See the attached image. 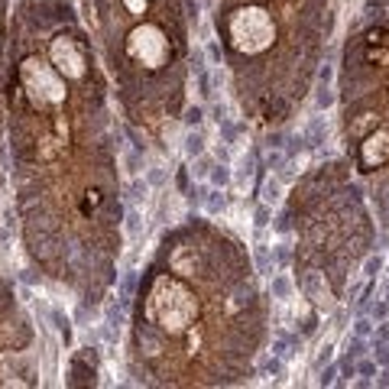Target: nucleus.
Wrapping results in <instances>:
<instances>
[{
	"label": "nucleus",
	"mask_w": 389,
	"mask_h": 389,
	"mask_svg": "<svg viewBox=\"0 0 389 389\" xmlns=\"http://www.w3.org/2000/svg\"><path fill=\"white\" fill-rule=\"evenodd\" d=\"M376 360L389 366V344H383V347H376Z\"/></svg>",
	"instance_id": "nucleus-40"
},
{
	"label": "nucleus",
	"mask_w": 389,
	"mask_h": 389,
	"mask_svg": "<svg viewBox=\"0 0 389 389\" xmlns=\"http://www.w3.org/2000/svg\"><path fill=\"white\" fill-rule=\"evenodd\" d=\"M204 208L211 211V214H221V211L227 208V198L221 188H211V192H204Z\"/></svg>",
	"instance_id": "nucleus-13"
},
{
	"label": "nucleus",
	"mask_w": 389,
	"mask_h": 389,
	"mask_svg": "<svg viewBox=\"0 0 389 389\" xmlns=\"http://www.w3.org/2000/svg\"><path fill=\"white\" fill-rule=\"evenodd\" d=\"M324 136H327V124H324V117H315L308 127H305V133H302V140H305V146H321L324 143Z\"/></svg>",
	"instance_id": "nucleus-5"
},
{
	"label": "nucleus",
	"mask_w": 389,
	"mask_h": 389,
	"mask_svg": "<svg viewBox=\"0 0 389 389\" xmlns=\"http://www.w3.org/2000/svg\"><path fill=\"white\" fill-rule=\"evenodd\" d=\"M133 46H136V55H140L143 62H159L162 59V52H165V39L159 36V30H153V26H143V30H136L133 32Z\"/></svg>",
	"instance_id": "nucleus-2"
},
{
	"label": "nucleus",
	"mask_w": 389,
	"mask_h": 389,
	"mask_svg": "<svg viewBox=\"0 0 389 389\" xmlns=\"http://www.w3.org/2000/svg\"><path fill=\"white\" fill-rule=\"evenodd\" d=\"M341 383H347L350 380V376H357V366H354V363H350V360H344V363H341Z\"/></svg>",
	"instance_id": "nucleus-32"
},
{
	"label": "nucleus",
	"mask_w": 389,
	"mask_h": 389,
	"mask_svg": "<svg viewBox=\"0 0 389 389\" xmlns=\"http://www.w3.org/2000/svg\"><path fill=\"white\" fill-rule=\"evenodd\" d=\"M253 259H257V269H259V272H272V269H276L272 250L266 247V243H257V247H253Z\"/></svg>",
	"instance_id": "nucleus-9"
},
{
	"label": "nucleus",
	"mask_w": 389,
	"mask_h": 389,
	"mask_svg": "<svg viewBox=\"0 0 389 389\" xmlns=\"http://www.w3.org/2000/svg\"><path fill=\"white\" fill-rule=\"evenodd\" d=\"M269 218H272V204H266V201H263V204H259V208H257V211H253V224H257V227H259V230H263V227H269V224H272V221H269Z\"/></svg>",
	"instance_id": "nucleus-19"
},
{
	"label": "nucleus",
	"mask_w": 389,
	"mask_h": 389,
	"mask_svg": "<svg viewBox=\"0 0 389 389\" xmlns=\"http://www.w3.org/2000/svg\"><path fill=\"white\" fill-rule=\"evenodd\" d=\"M370 324H373L370 318H357V321H354V334H357V337H366V334H370Z\"/></svg>",
	"instance_id": "nucleus-29"
},
{
	"label": "nucleus",
	"mask_w": 389,
	"mask_h": 389,
	"mask_svg": "<svg viewBox=\"0 0 389 389\" xmlns=\"http://www.w3.org/2000/svg\"><path fill=\"white\" fill-rule=\"evenodd\" d=\"M331 104H334V88L331 85H318V91H315V107L327 110Z\"/></svg>",
	"instance_id": "nucleus-15"
},
{
	"label": "nucleus",
	"mask_w": 389,
	"mask_h": 389,
	"mask_svg": "<svg viewBox=\"0 0 389 389\" xmlns=\"http://www.w3.org/2000/svg\"><path fill=\"white\" fill-rule=\"evenodd\" d=\"M182 120H185V127H188V130H194V127H201V124H204V107L192 104V107L185 110V117H182Z\"/></svg>",
	"instance_id": "nucleus-18"
},
{
	"label": "nucleus",
	"mask_w": 389,
	"mask_h": 389,
	"mask_svg": "<svg viewBox=\"0 0 389 389\" xmlns=\"http://www.w3.org/2000/svg\"><path fill=\"white\" fill-rule=\"evenodd\" d=\"M124 165H127V172H130V175H136V172H140V165H143V153H136V149H133V153H127L124 156Z\"/></svg>",
	"instance_id": "nucleus-25"
},
{
	"label": "nucleus",
	"mask_w": 389,
	"mask_h": 389,
	"mask_svg": "<svg viewBox=\"0 0 389 389\" xmlns=\"http://www.w3.org/2000/svg\"><path fill=\"white\" fill-rule=\"evenodd\" d=\"M182 143H185L182 149H185V156H188V159H194V156H201V153H204V133L198 130V127H194V130H188Z\"/></svg>",
	"instance_id": "nucleus-7"
},
{
	"label": "nucleus",
	"mask_w": 389,
	"mask_h": 389,
	"mask_svg": "<svg viewBox=\"0 0 389 389\" xmlns=\"http://www.w3.org/2000/svg\"><path fill=\"white\" fill-rule=\"evenodd\" d=\"M331 78H334V65L324 62V65L318 68V85H331Z\"/></svg>",
	"instance_id": "nucleus-28"
},
{
	"label": "nucleus",
	"mask_w": 389,
	"mask_h": 389,
	"mask_svg": "<svg viewBox=\"0 0 389 389\" xmlns=\"http://www.w3.org/2000/svg\"><path fill=\"white\" fill-rule=\"evenodd\" d=\"M211 165H214V162H211L204 153H201V156H194V169H192V175H194V179H204V175L211 172Z\"/></svg>",
	"instance_id": "nucleus-22"
},
{
	"label": "nucleus",
	"mask_w": 389,
	"mask_h": 389,
	"mask_svg": "<svg viewBox=\"0 0 389 389\" xmlns=\"http://www.w3.org/2000/svg\"><path fill=\"white\" fill-rule=\"evenodd\" d=\"M23 282H26V286H32V282H36V276H32L30 269H23Z\"/></svg>",
	"instance_id": "nucleus-43"
},
{
	"label": "nucleus",
	"mask_w": 389,
	"mask_h": 389,
	"mask_svg": "<svg viewBox=\"0 0 389 389\" xmlns=\"http://www.w3.org/2000/svg\"><path fill=\"white\" fill-rule=\"evenodd\" d=\"M52 59L65 75H81V55L75 52V46H71L68 39H59L52 46Z\"/></svg>",
	"instance_id": "nucleus-4"
},
{
	"label": "nucleus",
	"mask_w": 389,
	"mask_h": 389,
	"mask_svg": "<svg viewBox=\"0 0 389 389\" xmlns=\"http://www.w3.org/2000/svg\"><path fill=\"white\" fill-rule=\"evenodd\" d=\"M192 68L198 71V75H204V55L198 52V49H194V55H192Z\"/></svg>",
	"instance_id": "nucleus-35"
},
{
	"label": "nucleus",
	"mask_w": 389,
	"mask_h": 389,
	"mask_svg": "<svg viewBox=\"0 0 389 389\" xmlns=\"http://www.w3.org/2000/svg\"><path fill=\"white\" fill-rule=\"evenodd\" d=\"M259 373H263V376H272V380H276V376L286 373V363H282V357H276V354H266V357L259 360Z\"/></svg>",
	"instance_id": "nucleus-10"
},
{
	"label": "nucleus",
	"mask_w": 389,
	"mask_h": 389,
	"mask_svg": "<svg viewBox=\"0 0 389 389\" xmlns=\"http://www.w3.org/2000/svg\"><path fill=\"white\" fill-rule=\"evenodd\" d=\"M302 341H295V337H286V334H279L276 337V341H272V354H276V357H282V360H289L292 357V354H295V347Z\"/></svg>",
	"instance_id": "nucleus-11"
},
{
	"label": "nucleus",
	"mask_w": 389,
	"mask_h": 389,
	"mask_svg": "<svg viewBox=\"0 0 389 389\" xmlns=\"http://www.w3.org/2000/svg\"><path fill=\"white\" fill-rule=\"evenodd\" d=\"M380 272H383V257H380V253H376V257H366L363 276H370V279H373V276H380Z\"/></svg>",
	"instance_id": "nucleus-24"
},
{
	"label": "nucleus",
	"mask_w": 389,
	"mask_h": 389,
	"mask_svg": "<svg viewBox=\"0 0 389 389\" xmlns=\"http://www.w3.org/2000/svg\"><path fill=\"white\" fill-rule=\"evenodd\" d=\"M331 350H334V344H324V347H321V354H318V360H315V363H318V366H324L327 360H331Z\"/></svg>",
	"instance_id": "nucleus-36"
},
{
	"label": "nucleus",
	"mask_w": 389,
	"mask_h": 389,
	"mask_svg": "<svg viewBox=\"0 0 389 389\" xmlns=\"http://www.w3.org/2000/svg\"><path fill=\"white\" fill-rule=\"evenodd\" d=\"M185 10H188V16H192V20H198V16H201V3H198V0H185Z\"/></svg>",
	"instance_id": "nucleus-34"
},
{
	"label": "nucleus",
	"mask_w": 389,
	"mask_h": 389,
	"mask_svg": "<svg viewBox=\"0 0 389 389\" xmlns=\"http://www.w3.org/2000/svg\"><path fill=\"white\" fill-rule=\"evenodd\" d=\"M386 315H389V302H376V305H373V318L383 321Z\"/></svg>",
	"instance_id": "nucleus-33"
},
{
	"label": "nucleus",
	"mask_w": 389,
	"mask_h": 389,
	"mask_svg": "<svg viewBox=\"0 0 389 389\" xmlns=\"http://www.w3.org/2000/svg\"><path fill=\"white\" fill-rule=\"evenodd\" d=\"M376 337H380L383 344H389V324H380V327H376Z\"/></svg>",
	"instance_id": "nucleus-42"
},
{
	"label": "nucleus",
	"mask_w": 389,
	"mask_h": 389,
	"mask_svg": "<svg viewBox=\"0 0 389 389\" xmlns=\"http://www.w3.org/2000/svg\"><path fill=\"white\" fill-rule=\"evenodd\" d=\"M302 292H305V298H311L318 308H331V289H327V282H324V272H318V269L305 272L302 276Z\"/></svg>",
	"instance_id": "nucleus-3"
},
{
	"label": "nucleus",
	"mask_w": 389,
	"mask_h": 389,
	"mask_svg": "<svg viewBox=\"0 0 389 389\" xmlns=\"http://www.w3.org/2000/svg\"><path fill=\"white\" fill-rule=\"evenodd\" d=\"M289 259H292V250H289L286 243H279V247H276V263H279V266H286Z\"/></svg>",
	"instance_id": "nucleus-31"
},
{
	"label": "nucleus",
	"mask_w": 389,
	"mask_h": 389,
	"mask_svg": "<svg viewBox=\"0 0 389 389\" xmlns=\"http://www.w3.org/2000/svg\"><path fill=\"white\" fill-rule=\"evenodd\" d=\"M272 39V26L263 10H240L233 16V46L243 52H257Z\"/></svg>",
	"instance_id": "nucleus-1"
},
{
	"label": "nucleus",
	"mask_w": 389,
	"mask_h": 389,
	"mask_svg": "<svg viewBox=\"0 0 389 389\" xmlns=\"http://www.w3.org/2000/svg\"><path fill=\"white\" fill-rule=\"evenodd\" d=\"M292 289H295V282L289 279L286 272H276V276H272V286H269L272 298H279V302H286V298H292Z\"/></svg>",
	"instance_id": "nucleus-6"
},
{
	"label": "nucleus",
	"mask_w": 389,
	"mask_h": 389,
	"mask_svg": "<svg viewBox=\"0 0 389 389\" xmlns=\"http://www.w3.org/2000/svg\"><path fill=\"white\" fill-rule=\"evenodd\" d=\"M127 136H130V143H133V149H136V153H146V140H143L136 130H127Z\"/></svg>",
	"instance_id": "nucleus-30"
},
{
	"label": "nucleus",
	"mask_w": 389,
	"mask_h": 389,
	"mask_svg": "<svg viewBox=\"0 0 389 389\" xmlns=\"http://www.w3.org/2000/svg\"><path fill=\"white\" fill-rule=\"evenodd\" d=\"M250 179H253V159H243V165L237 169V182H240V185H250Z\"/></svg>",
	"instance_id": "nucleus-26"
},
{
	"label": "nucleus",
	"mask_w": 389,
	"mask_h": 389,
	"mask_svg": "<svg viewBox=\"0 0 389 389\" xmlns=\"http://www.w3.org/2000/svg\"><path fill=\"white\" fill-rule=\"evenodd\" d=\"M208 55H211V59H214V62L221 65V46H218V42H208Z\"/></svg>",
	"instance_id": "nucleus-41"
},
{
	"label": "nucleus",
	"mask_w": 389,
	"mask_h": 389,
	"mask_svg": "<svg viewBox=\"0 0 389 389\" xmlns=\"http://www.w3.org/2000/svg\"><path fill=\"white\" fill-rule=\"evenodd\" d=\"M347 354H350V357H363V354H366V341H363V337H357V334H350L347 337Z\"/></svg>",
	"instance_id": "nucleus-23"
},
{
	"label": "nucleus",
	"mask_w": 389,
	"mask_h": 389,
	"mask_svg": "<svg viewBox=\"0 0 389 389\" xmlns=\"http://www.w3.org/2000/svg\"><path fill=\"white\" fill-rule=\"evenodd\" d=\"M334 376H337V370H334V366H327V370H324V373H321V386H331V383H334Z\"/></svg>",
	"instance_id": "nucleus-38"
},
{
	"label": "nucleus",
	"mask_w": 389,
	"mask_h": 389,
	"mask_svg": "<svg viewBox=\"0 0 389 389\" xmlns=\"http://www.w3.org/2000/svg\"><path fill=\"white\" fill-rule=\"evenodd\" d=\"M272 227H276V233H289V230H292V214H289V211H282L279 218L272 221Z\"/></svg>",
	"instance_id": "nucleus-27"
},
{
	"label": "nucleus",
	"mask_w": 389,
	"mask_h": 389,
	"mask_svg": "<svg viewBox=\"0 0 389 389\" xmlns=\"http://www.w3.org/2000/svg\"><path fill=\"white\" fill-rule=\"evenodd\" d=\"M279 198H282V179L269 175V179L263 182V201H266V204H276Z\"/></svg>",
	"instance_id": "nucleus-12"
},
{
	"label": "nucleus",
	"mask_w": 389,
	"mask_h": 389,
	"mask_svg": "<svg viewBox=\"0 0 389 389\" xmlns=\"http://www.w3.org/2000/svg\"><path fill=\"white\" fill-rule=\"evenodd\" d=\"M146 182H149V188H165L169 185V172H165L162 165H153V169L146 172Z\"/></svg>",
	"instance_id": "nucleus-16"
},
{
	"label": "nucleus",
	"mask_w": 389,
	"mask_h": 389,
	"mask_svg": "<svg viewBox=\"0 0 389 389\" xmlns=\"http://www.w3.org/2000/svg\"><path fill=\"white\" fill-rule=\"evenodd\" d=\"M357 370H360L363 376H370V373H376V363H373V360H360V363H357Z\"/></svg>",
	"instance_id": "nucleus-37"
},
{
	"label": "nucleus",
	"mask_w": 389,
	"mask_h": 389,
	"mask_svg": "<svg viewBox=\"0 0 389 389\" xmlns=\"http://www.w3.org/2000/svg\"><path fill=\"white\" fill-rule=\"evenodd\" d=\"M208 179H211V185H214V188H227L233 182V172H230V165H227V162H214V165H211V172H208Z\"/></svg>",
	"instance_id": "nucleus-8"
},
{
	"label": "nucleus",
	"mask_w": 389,
	"mask_h": 389,
	"mask_svg": "<svg viewBox=\"0 0 389 389\" xmlns=\"http://www.w3.org/2000/svg\"><path fill=\"white\" fill-rule=\"evenodd\" d=\"M146 192H149V182H140V179L130 182V185H127V201H140Z\"/></svg>",
	"instance_id": "nucleus-21"
},
{
	"label": "nucleus",
	"mask_w": 389,
	"mask_h": 389,
	"mask_svg": "<svg viewBox=\"0 0 389 389\" xmlns=\"http://www.w3.org/2000/svg\"><path fill=\"white\" fill-rule=\"evenodd\" d=\"M133 289H136V272L133 269H127L124 272V279H120V302H130V295H133Z\"/></svg>",
	"instance_id": "nucleus-17"
},
{
	"label": "nucleus",
	"mask_w": 389,
	"mask_h": 389,
	"mask_svg": "<svg viewBox=\"0 0 389 389\" xmlns=\"http://www.w3.org/2000/svg\"><path fill=\"white\" fill-rule=\"evenodd\" d=\"M204 192H208V188H204V185H194L192 192H188V198H192V201L198 204V201H204Z\"/></svg>",
	"instance_id": "nucleus-39"
},
{
	"label": "nucleus",
	"mask_w": 389,
	"mask_h": 389,
	"mask_svg": "<svg viewBox=\"0 0 389 389\" xmlns=\"http://www.w3.org/2000/svg\"><path fill=\"white\" fill-rule=\"evenodd\" d=\"M140 230H143V214L136 208H130V211H127V233H130V237H136Z\"/></svg>",
	"instance_id": "nucleus-20"
},
{
	"label": "nucleus",
	"mask_w": 389,
	"mask_h": 389,
	"mask_svg": "<svg viewBox=\"0 0 389 389\" xmlns=\"http://www.w3.org/2000/svg\"><path fill=\"white\" fill-rule=\"evenodd\" d=\"M52 321H55V331L62 334V341H65V344H71V318H68V315H62V311L55 308V311H52Z\"/></svg>",
	"instance_id": "nucleus-14"
}]
</instances>
